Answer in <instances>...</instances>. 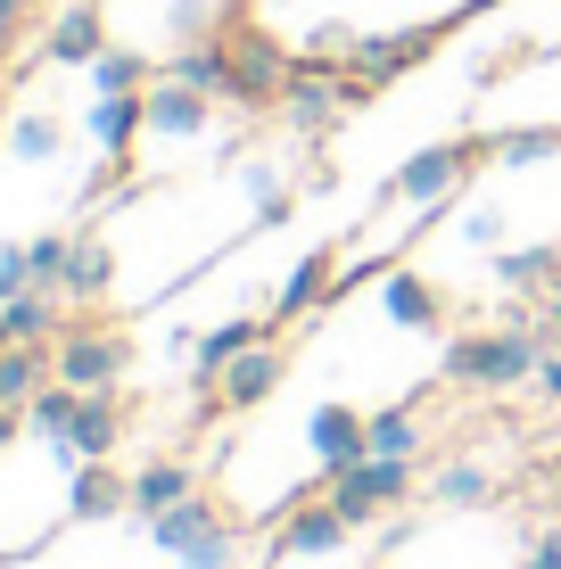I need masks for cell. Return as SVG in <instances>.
I'll list each match as a JSON object with an SVG mask.
<instances>
[{"label": "cell", "instance_id": "1", "mask_svg": "<svg viewBox=\"0 0 561 569\" xmlns=\"http://www.w3.org/2000/svg\"><path fill=\"white\" fill-rule=\"evenodd\" d=\"M545 356H553V339L537 322H504V330H471V339H454L438 371H447L454 388H520V380H537Z\"/></svg>", "mask_w": 561, "mask_h": 569}, {"label": "cell", "instance_id": "2", "mask_svg": "<svg viewBox=\"0 0 561 569\" xmlns=\"http://www.w3.org/2000/svg\"><path fill=\"white\" fill-rule=\"evenodd\" d=\"M50 363H58V380H67V388H116L132 371V339L116 322H67L50 339Z\"/></svg>", "mask_w": 561, "mask_h": 569}, {"label": "cell", "instance_id": "3", "mask_svg": "<svg viewBox=\"0 0 561 569\" xmlns=\"http://www.w3.org/2000/svg\"><path fill=\"white\" fill-rule=\"evenodd\" d=\"M223 42H231V108H281L298 58H289L273 33H257V26H223Z\"/></svg>", "mask_w": 561, "mask_h": 569}, {"label": "cell", "instance_id": "4", "mask_svg": "<svg viewBox=\"0 0 561 569\" xmlns=\"http://www.w3.org/2000/svg\"><path fill=\"white\" fill-rule=\"evenodd\" d=\"M322 496L339 503L355 528H372L389 503H404L413 496V462H397V455H363L355 470H339V479H322Z\"/></svg>", "mask_w": 561, "mask_h": 569}, {"label": "cell", "instance_id": "5", "mask_svg": "<svg viewBox=\"0 0 561 569\" xmlns=\"http://www.w3.org/2000/svg\"><path fill=\"white\" fill-rule=\"evenodd\" d=\"M479 157H488V141H430L421 157H404V166H397V182H389V190H397V199H413V207H438L447 190L471 182Z\"/></svg>", "mask_w": 561, "mask_h": 569}, {"label": "cell", "instance_id": "6", "mask_svg": "<svg viewBox=\"0 0 561 569\" xmlns=\"http://www.w3.org/2000/svg\"><path fill=\"white\" fill-rule=\"evenodd\" d=\"M438 33L447 26H404V33H355V50H347V74H355V83H397V74H413L421 58L438 50Z\"/></svg>", "mask_w": 561, "mask_h": 569}, {"label": "cell", "instance_id": "7", "mask_svg": "<svg viewBox=\"0 0 561 569\" xmlns=\"http://www.w3.org/2000/svg\"><path fill=\"white\" fill-rule=\"evenodd\" d=\"M347 108H355V74H347V67H298L289 91H281V116L298 132H331Z\"/></svg>", "mask_w": 561, "mask_h": 569}, {"label": "cell", "instance_id": "8", "mask_svg": "<svg viewBox=\"0 0 561 569\" xmlns=\"http://www.w3.org/2000/svg\"><path fill=\"white\" fill-rule=\"evenodd\" d=\"M314 479H339V470H355L372 455V413H355V405H322L314 413Z\"/></svg>", "mask_w": 561, "mask_h": 569}, {"label": "cell", "instance_id": "9", "mask_svg": "<svg viewBox=\"0 0 561 569\" xmlns=\"http://www.w3.org/2000/svg\"><path fill=\"white\" fill-rule=\"evenodd\" d=\"M116 512H132V479L116 462H83V470H67V520L74 528H100Z\"/></svg>", "mask_w": 561, "mask_h": 569}, {"label": "cell", "instance_id": "10", "mask_svg": "<svg viewBox=\"0 0 561 569\" xmlns=\"http://www.w3.org/2000/svg\"><path fill=\"white\" fill-rule=\"evenodd\" d=\"M100 50H108V9H100V0H74V9H58L50 33H42V58H50V67H91Z\"/></svg>", "mask_w": 561, "mask_h": 569}, {"label": "cell", "instance_id": "11", "mask_svg": "<svg viewBox=\"0 0 561 569\" xmlns=\"http://www.w3.org/2000/svg\"><path fill=\"white\" fill-rule=\"evenodd\" d=\"M67 446L83 462H108L116 446H124V397L116 388H83V405H74V429H67Z\"/></svg>", "mask_w": 561, "mask_h": 569}, {"label": "cell", "instance_id": "12", "mask_svg": "<svg viewBox=\"0 0 561 569\" xmlns=\"http://www.w3.org/2000/svg\"><path fill=\"white\" fill-rule=\"evenodd\" d=\"M281 371H289V356H281L273 339H264V347H248L240 363H223L216 397L231 405V413H257V405H264V397H273V388H281Z\"/></svg>", "mask_w": 561, "mask_h": 569}, {"label": "cell", "instance_id": "13", "mask_svg": "<svg viewBox=\"0 0 561 569\" xmlns=\"http://www.w3.org/2000/svg\"><path fill=\"white\" fill-rule=\"evenodd\" d=\"M273 330H281L273 313H264V322H257V313H231V322H216V330H207L199 347H190V363H199V380L216 388V380H223V363H240L248 347H264V339H273Z\"/></svg>", "mask_w": 561, "mask_h": 569}, {"label": "cell", "instance_id": "14", "mask_svg": "<svg viewBox=\"0 0 561 569\" xmlns=\"http://www.w3.org/2000/svg\"><path fill=\"white\" fill-rule=\"evenodd\" d=\"M207 91H190V83H173V74H158V83H149V132H158V141H199L207 132Z\"/></svg>", "mask_w": 561, "mask_h": 569}, {"label": "cell", "instance_id": "15", "mask_svg": "<svg viewBox=\"0 0 561 569\" xmlns=\"http://www.w3.org/2000/svg\"><path fill=\"white\" fill-rule=\"evenodd\" d=\"M182 496H199V462L166 455V462H141V470H132V520H158V512H173Z\"/></svg>", "mask_w": 561, "mask_h": 569}, {"label": "cell", "instance_id": "16", "mask_svg": "<svg viewBox=\"0 0 561 569\" xmlns=\"http://www.w3.org/2000/svg\"><path fill=\"white\" fill-rule=\"evenodd\" d=\"M158 74H173V83H190V91H207V100H231V42H223V33H207V42H182Z\"/></svg>", "mask_w": 561, "mask_h": 569}, {"label": "cell", "instance_id": "17", "mask_svg": "<svg viewBox=\"0 0 561 569\" xmlns=\"http://www.w3.org/2000/svg\"><path fill=\"white\" fill-rule=\"evenodd\" d=\"M331 298H339V257H331V248H314V257H298V272L281 281L273 322H298V313H314V306H331Z\"/></svg>", "mask_w": 561, "mask_h": 569}, {"label": "cell", "instance_id": "18", "mask_svg": "<svg viewBox=\"0 0 561 569\" xmlns=\"http://www.w3.org/2000/svg\"><path fill=\"white\" fill-rule=\"evenodd\" d=\"M149 132V91H100V108H91V141L108 157H132V141Z\"/></svg>", "mask_w": 561, "mask_h": 569}, {"label": "cell", "instance_id": "19", "mask_svg": "<svg viewBox=\"0 0 561 569\" xmlns=\"http://www.w3.org/2000/svg\"><path fill=\"white\" fill-rule=\"evenodd\" d=\"M380 313H389L397 330H438L447 322V298H438L421 272H389V281H380Z\"/></svg>", "mask_w": 561, "mask_h": 569}, {"label": "cell", "instance_id": "20", "mask_svg": "<svg viewBox=\"0 0 561 569\" xmlns=\"http://www.w3.org/2000/svg\"><path fill=\"white\" fill-rule=\"evenodd\" d=\"M0 322H9L17 347H50L58 330H67V313H58V289H17V298L0 306Z\"/></svg>", "mask_w": 561, "mask_h": 569}, {"label": "cell", "instance_id": "21", "mask_svg": "<svg viewBox=\"0 0 561 569\" xmlns=\"http://www.w3.org/2000/svg\"><path fill=\"white\" fill-rule=\"evenodd\" d=\"M50 380H58L50 347H0V405H17V413H26Z\"/></svg>", "mask_w": 561, "mask_h": 569}, {"label": "cell", "instance_id": "22", "mask_svg": "<svg viewBox=\"0 0 561 569\" xmlns=\"http://www.w3.org/2000/svg\"><path fill=\"white\" fill-rule=\"evenodd\" d=\"M116 289V248L100 240V231H74V257H67V298H108Z\"/></svg>", "mask_w": 561, "mask_h": 569}, {"label": "cell", "instance_id": "23", "mask_svg": "<svg viewBox=\"0 0 561 569\" xmlns=\"http://www.w3.org/2000/svg\"><path fill=\"white\" fill-rule=\"evenodd\" d=\"M223 512H216V503H207V487H199V496H182V503H173V512H158V520H141L149 528V545H166V553H182V545H199L207 537V528H216Z\"/></svg>", "mask_w": 561, "mask_h": 569}, {"label": "cell", "instance_id": "24", "mask_svg": "<svg viewBox=\"0 0 561 569\" xmlns=\"http://www.w3.org/2000/svg\"><path fill=\"white\" fill-rule=\"evenodd\" d=\"M495 281L520 289V298H537V289L561 281V248H504V257H495Z\"/></svg>", "mask_w": 561, "mask_h": 569}, {"label": "cell", "instance_id": "25", "mask_svg": "<svg viewBox=\"0 0 561 569\" xmlns=\"http://www.w3.org/2000/svg\"><path fill=\"white\" fill-rule=\"evenodd\" d=\"M488 157H504V166H545V157H561V124H520V132H495Z\"/></svg>", "mask_w": 561, "mask_h": 569}, {"label": "cell", "instance_id": "26", "mask_svg": "<svg viewBox=\"0 0 561 569\" xmlns=\"http://www.w3.org/2000/svg\"><path fill=\"white\" fill-rule=\"evenodd\" d=\"M74 405H83V388H67V380H50V388H42V397H33V405H26V429H33V438H67V429H74Z\"/></svg>", "mask_w": 561, "mask_h": 569}, {"label": "cell", "instance_id": "27", "mask_svg": "<svg viewBox=\"0 0 561 569\" xmlns=\"http://www.w3.org/2000/svg\"><path fill=\"white\" fill-rule=\"evenodd\" d=\"M372 455H397V462H413V455H421V421H413V405H380V413H372Z\"/></svg>", "mask_w": 561, "mask_h": 569}, {"label": "cell", "instance_id": "28", "mask_svg": "<svg viewBox=\"0 0 561 569\" xmlns=\"http://www.w3.org/2000/svg\"><path fill=\"white\" fill-rule=\"evenodd\" d=\"M91 83H100V91H149L158 67H149L141 50H100V58H91Z\"/></svg>", "mask_w": 561, "mask_h": 569}, {"label": "cell", "instance_id": "29", "mask_svg": "<svg viewBox=\"0 0 561 569\" xmlns=\"http://www.w3.org/2000/svg\"><path fill=\"white\" fill-rule=\"evenodd\" d=\"M67 257H74V240H67V231H42V240H26L33 289H58V298H67Z\"/></svg>", "mask_w": 561, "mask_h": 569}, {"label": "cell", "instance_id": "30", "mask_svg": "<svg viewBox=\"0 0 561 569\" xmlns=\"http://www.w3.org/2000/svg\"><path fill=\"white\" fill-rule=\"evenodd\" d=\"M173 561H182V569H231V561H240V528H231V520H216L199 545H182Z\"/></svg>", "mask_w": 561, "mask_h": 569}, {"label": "cell", "instance_id": "31", "mask_svg": "<svg viewBox=\"0 0 561 569\" xmlns=\"http://www.w3.org/2000/svg\"><path fill=\"white\" fill-rule=\"evenodd\" d=\"M495 496V479L479 462H454V470H438V503H462V512H471V503H488Z\"/></svg>", "mask_w": 561, "mask_h": 569}, {"label": "cell", "instance_id": "32", "mask_svg": "<svg viewBox=\"0 0 561 569\" xmlns=\"http://www.w3.org/2000/svg\"><path fill=\"white\" fill-rule=\"evenodd\" d=\"M58 141H67V132H58V116H17V132H9V149L26 157V166H42V157H58Z\"/></svg>", "mask_w": 561, "mask_h": 569}, {"label": "cell", "instance_id": "33", "mask_svg": "<svg viewBox=\"0 0 561 569\" xmlns=\"http://www.w3.org/2000/svg\"><path fill=\"white\" fill-rule=\"evenodd\" d=\"M207 33H223V17L207 9V0H182V9H173V42H207Z\"/></svg>", "mask_w": 561, "mask_h": 569}, {"label": "cell", "instance_id": "34", "mask_svg": "<svg viewBox=\"0 0 561 569\" xmlns=\"http://www.w3.org/2000/svg\"><path fill=\"white\" fill-rule=\"evenodd\" d=\"M17 289H33V264H26V248H17V240H0V306H9Z\"/></svg>", "mask_w": 561, "mask_h": 569}, {"label": "cell", "instance_id": "35", "mask_svg": "<svg viewBox=\"0 0 561 569\" xmlns=\"http://www.w3.org/2000/svg\"><path fill=\"white\" fill-rule=\"evenodd\" d=\"M289 214H298V207H289V190H281V182H273V190H257V231H281Z\"/></svg>", "mask_w": 561, "mask_h": 569}, {"label": "cell", "instance_id": "36", "mask_svg": "<svg viewBox=\"0 0 561 569\" xmlns=\"http://www.w3.org/2000/svg\"><path fill=\"white\" fill-rule=\"evenodd\" d=\"M26 9H33V0H0V58L17 50V33H26Z\"/></svg>", "mask_w": 561, "mask_h": 569}, {"label": "cell", "instance_id": "37", "mask_svg": "<svg viewBox=\"0 0 561 569\" xmlns=\"http://www.w3.org/2000/svg\"><path fill=\"white\" fill-rule=\"evenodd\" d=\"M462 240H471V248H495V240H504V214H488V207H479L471 223H462Z\"/></svg>", "mask_w": 561, "mask_h": 569}, {"label": "cell", "instance_id": "38", "mask_svg": "<svg viewBox=\"0 0 561 569\" xmlns=\"http://www.w3.org/2000/svg\"><path fill=\"white\" fill-rule=\"evenodd\" d=\"M529 569H561V528H545V537L529 545Z\"/></svg>", "mask_w": 561, "mask_h": 569}, {"label": "cell", "instance_id": "39", "mask_svg": "<svg viewBox=\"0 0 561 569\" xmlns=\"http://www.w3.org/2000/svg\"><path fill=\"white\" fill-rule=\"evenodd\" d=\"M537 330H545V339H553V347H561V281H553V289H545V313H537Z\"/></svg>", "mask_w": 561, "mask_h": 569}, {"label": "cell", "instance_id": "40", "mask_svg": "<svg viewBox=\"0 0 561 569\" xmlns=\"http://www.w3.org/2000/svg\"><path fill=\"white\" fill-rule=\"evenodd\" d=\"M537 388H545V397L561 405V347H553V356H545V363H537Z\"/></svg>", "mask_w": 561, "mask_h": 569}, {"label": "cell", "instance_id": "41", "mask_svg": "<svg viewBox=\"0 0 561 569\" xmlns=\"http://www.w3.org/2000/svg\"><path fill=\"white\" fill-rule=\"evenodd\" d=\"M33 9H42V0H33Z\"/></svg>", "mask_w": 561, "mask_h": 569}]
</instances>
